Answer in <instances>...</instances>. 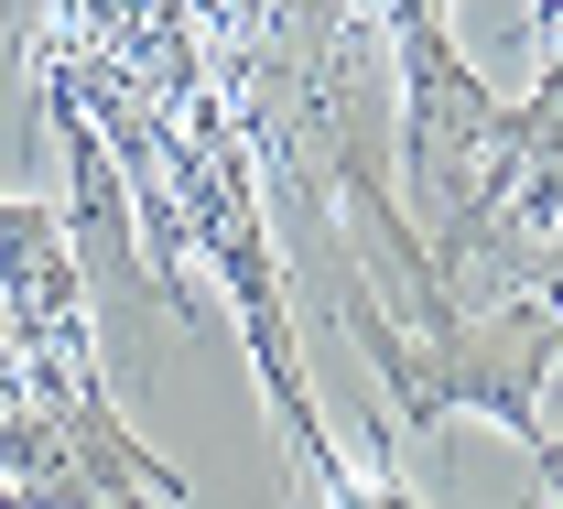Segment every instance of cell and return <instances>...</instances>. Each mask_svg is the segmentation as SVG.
Here are the masks:
<instances>
[{
	"label": "cell",
	"mask_w": 563,
	"mask_h": 509,
	"mask_svg": "<svg viewBox=\"0 0 563 509\" xmlns=\"http://www.w3.org/2000/svg\"><path fill=\"white\" fill-rule=\"evenodd\" d=\"M0 412H44L33 379H22V358H11V325H0Z\"/></svg>",
	"instance_id": "1"
},
{
	"label": "cell",
	"mask_w": 563,
	"mask_h": 509,
	"mask_svg": "<svg viewBox=\"0 0 563 509\" xmlns=\"http://www.w3.org/2000/svg\"><path fill=\"white\" fill-rule=\"evenodd\" d=\"M357 509H422V499L401 488V477H368V488H357Z\"/></svg>",
	"instance_id": "2"
},
{
	"label": "cell",
	"mask_w": 563,
	"mask_h": 509,
	"mask_svg": "<svg viewBox=\"0 0 563 509\" xmlns=\"http://www.w3.org/2000/svg\"><path fill=\"white\" fill-rule=\"evenodd\" d=\"M542 314H553V325H563V239H553V250H542Z\"/></svg>",
	"instance_id": "3"
}]
</instances>
